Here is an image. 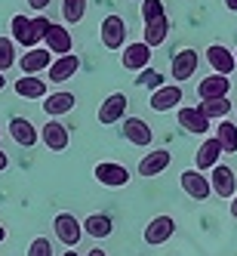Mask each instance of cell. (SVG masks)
<instances>
[{
    "label": "cell",
    "instance_id": "obj_1",
    "mask_svg": "<svg viewBox=\"0 0 237 256\" xmlns=\"http://www.w3.org/2000/svg\"><path fill=\"white\" fill-rule=\"evenodd\" d=\"M142 22H145V46H160L170 34V16L163 10V0H142Z\"/></svg>",
    "mask_w": 237,
    "mask_h": 256
},
{
    "label": "cell",
    "instance_id": "obj_2",
    "mask_svg": "<svg viewBox=\"0 0 237 256\" xmlns=\"http://www.w3.org/2000/svg\"><path fill=\"white\" fill-rule=\"evenodd\" d=\"M9 28H12V38H9L12 44H22V46L34 50V46H40L43 34L49 28V19L46 16H34V19H28V16H12Z\"/></svg>",
    "mask_w": 237,
    "mask_h": 256
},
{
    "label": "cell",
    "instance_id": "obj_3",
    "mask_svg": "<svg viewBox=\"0 0 237 256\" xmlns=\"http://www.w3.org/2000/svg\"><path fill=\"white\" fill-rule=\"evenodd\" d=\"M52 228H56V238L68 250H74L80 244V238H83V226H80V219L74 213H59L52 219Z\"/></svg>",
    "mask_w": 237,
    "mask_h": 256
},
{
    "label": "cell",
    "instance_id": "obj_4",
    "mask_svg": "<svg viewBox=\"0 0 237 256\" xmlns=\"http://www.w3.org/2000/svg\"><path fill=\"white\" fill-rule=\"evenodd\" d=\"M93 176L99 186H108V188H123L126 182H130V170L123 167L117 160H102L93 167Z\"/></svg>",
    "mask_w": 237,
    "mask_h": 256
},
{
    "label": "cell",
    "instance_id": "obj_5",
    "mask_svg": "<svg viewBox=\"0 0 237 256\" xmlns=\"http://www.w3.org/2000/svg\"><path fill=\"white\" fill-rule=\"evenodd\" d=\"M126 22H123V16H105V22H102V28H99V34H102V44L108 46V50H123L126 46Z\"/></svg>",
    "mask_w": 237,
    "mask_h": 256
},
{
    "label": "cell",
    "instance_id": "obj_6",
    "mask_svg": "<svg viewBox=\"0 0 237 256\" xmlns=\"http://www.w3.org/2000/svg\"><path fill=\"white\" fill-rule=\"evenodd\" d=\"M173 234H176V219H173V216H154L151 222L145 226V232H142L145 244H151V247L167 244Z\"/></svg>",
    "mask_w": 237,
    "mask_h": 256
},
{
    "label": "cell",
    "instance_id": "obj_7",
    "mask_svg": "<svg viewBox=\"0 0 237 256\" xmlns=\"http://www.w3.org/2000/svg\"><path fill=\"white\" fill-rule=\"evenodd\" d=\"M207 179H210L213 194H219V198H234L237 194V176H234L231 167H225V164H216Z\"/></svg>",
    "mask_w": 237,
    "mask_h": 256
},
{
    "label": "cell",
    "instance_id": "obj_8",
    "mask_svg": "<svg viewBox=\"0 0 237 256\" xmlns=\"http://www.w3.org/2000/svg\"><path fill=\"white\" fill-rule=\"evenodd\" d=\"M43 44H46V50L52 52V56H68L71 52V46H74V38H71V31L65 28V25H56V22H49V28H46V34H43Z\"/></svg>",
    "mask_w": 237,
    "mask_h": 256
},
{
    "label": "cell",
    "instance_id": "obj_9",
    "mask_svg": "<svg viewBox=\"0 0 237 256\" xmlns=\"http://www.w3.org/2000/svg\"><path fill=\"white\" fill-rule=\"evenodd\" d=\"M207 62L213 65V74H222V78H231V71L237 68L234 52H231L225 44H213V46H207Z\"/></svg>",
    "mask_w": 237,
    "mask_h": 256
},
{
    "label": "cell",
    "instance_id": "obj_10",
    "mask_svg": "<svg viewBox=\"0 0 237 256\" xmlns=\"http://www.w3.org/2000/svg\"><path fill=\"white\" fill-rule=\"evenodd\" d=\"M179 182H182V192H185L188 198H194V200H210V194H213L210 179H207L204 173H197L194 167L182 173V176H179Z\"/></svg>",
    "mask_w": 237,
    "mask_h": 256
},
{
    "label": "cell",
    "instance_id": "obj_11",
    "mask_svg": "<svg viewBox=\"0 0 237 256\" xmlns=\"http://www.w3.org/2000/svg\"><path fill=\"white\" fill-rule=\"evenodd\" d=\"M126 105H130V99H126L123 93H111V96L99 105V124H105V126L120 124L126 118Z\"/></svg>",
    "mask_w": 237,
    "mask_h": 256
},
{
    "label": "cell",
    "instance_id": "obj_12",
    "mask_svg": "<svg viewBox=\"0 0 237 256\" xmlns=\"http://www.w3.org/2000/svg\"><path fill=\"white\" fill-rule=\"evenodd\" d=\"M148 62H151V46H145L142 40L126 44L123 52H120V65L126 71H145V68H148Z\"/></svg>",
    "mask_w": 237,
    "mask_h": 256
},
{
    "label": "cell",
    "instance_id": "obj_13",
    "mask_svg": "<svg viewBox=\"0 0 237 256\" xmlns=\"http://www.w3.org/2000/svg\"><path fill=\"white\" fill-rule=\"evenodd\" d=\"M15 62H19V68H22L25 78H34V74H40L43 68L52 65V52H49L46 46H34V50L25 52L22 59H15Z\"/></svg>",
    "mask_w": 237,
    "mask_h": 256
},
{
    "label": "cell",
    "instance_id": "obj_14",
    "mask_svg": "<svg viewBox=\"0 0 237 256\" xmlns=\"http://www.w3.org/2000/svg\"><path fill=\"white\" fill-rule=\"evenodd\" d=\"M120 124H123V139H126V142L139 145V148H148V145H151L154 130H151V126L145 124L142 118H123Z\"/></svg>",
    "mask_w": 237,
    "mask_h": 256
},
{
    "label": "cell",
    "instance_id": "obj_15",
    "mask_svg": "<svg viewBox=\"0 0 237 256\" xmlns=\"http://www.w3.org/2000/svg\"><path fill=\"white\" fill-rule=\"evenodd\" d=\"M219 158H222V145H219L216 136H210V139L200 142V148L194 152V170H197V173L213 170L216 164H219Z\"/></svg>",
    "mask_w": 237,
    "mask_h": 256
},
{
    "label": "cell",
    "instance_id": "obj_16",
    "mask_svg": "<svg viewBox=\"0 0 237 256\" xmlns=\"http://www.w3.org/2000/svg\"><path fill=\"white\" fill-rule=\"evenodd\" d=\"M231 93V80L222 78V74H210L197 84V96L204 99V102H213V99H228Z\"/></svg>",
    "mask_w": 237,
    "mask_h": 256
},
{
    "label": "cell",
    "instance_id": "obj_17",
    "mask_svg": "<svg viewBox=\"0 0 237 256\" xmlns=\"http://www.w3.org/2000/svg\"><path fill=\"white\" fill-rule=\"evenodd\" d=\"M40 139L49 152H65L68 148V142H71V133H68V126L62 120H46V126L40 130Z\"/></svg>",
    "mask_w": 237,
    "mask_h": 256
},
{
    "label": "cell",
    "instance_id": "obj_18",
    "mask_svg": "<svg viewBox=\"0 0 237 256\" xmlns=\"http://www.w3.org/2000/svg\"><path fill=\"white\" fill-rule=\"evenodd\" d=\"M197 50H179L176 56H173V80L182 84V80H188L197 74Z\"/></svg>",
    "mask_w": 237,
    "mask_h": 256
},
{
    "label": "cell",
    "instance_id": "obj_19",
    "mask_svg": "<svg viewBox=\"0 0 237 256\" xmlns=\"http://www.w3.org/2000/svg\"><path fill=\"white\" fill-rule=\"evenodd\" d=\"M170 160H173V154L167 148H154V152H148V154L139 160V176H145V179L160 176L163 170L170 167Z\"/></svg>",
    "mask_w": 237,
    "mask_h": 256
},
{
    "label": "cell",
    "instance_id": "obj_20",
    "mask_svg": "<svg viewBox=\"0 0 237 256\" xmlns=\"http://www.w3.org/2000/svg\"><path fill=\"white\" fill-rule=\"evenodd\" d=\"M182 102V86L179 84H163L160 90H154L151 93V108L154 112H173V108H179Z\"/></svg>",
    "mask_w": 237,
    "mask_h": 256
},
{
    "label": "cell",
    "instance_id": "obj_21",
    "mask_svg": "<svg viewBox=\"0 0 237 256\" xmlns=\"http://www.w3.org/2000/svg\"><path fill=\"white\" fill-rule=\"evenodd\" d=\"M9 136L15 139V145H22V148H34L37 139H40L37 126H34L28 118H12L9 120Z\"/></svg>",
    "mask_w": 237,
    "mask_h": 256
},
{
    "label": "cell",
    "instance_id": "obj_22",
    "mask_svg": "<svg viewBox=\"0 0 237 256\" xmlns=\"http://www.w3.org/2000/svg\"><path fill=\"white\" fill-rule=\"evenodd\" d=\"M77 68H80V59L77 56H59V59H52V65H49V80L52 84H65V80H71L77 74Z\"/></svg>",
    "mask_w": 237,
    "mask_h": 256
},
{
    "label": "cell",
    "instance_id": "obj_23",
    "mask_svg": "<svg viewBox=\"0 0 237 256\" xmlns=\"http://www.w3.org/2000/svg\"><path fill=\"white\" fill-rule=\"evenodd\" d=\"M74 102H77L74 93H49V99L43 102V112H46L49 120H56L68 112H74Z\"/></svg>",
    "mask_w": 237,
    "mask_h": 256
},
{
    "label": "cell",
    "instance_id": "obj_24",
    "mask_svg": "<svg viewBox=\"0 0 237 256\" xmlns=\"http://www.w3.org/2000/svg\"><path fill=\"white\" fill-rule=\"evenodd\" d=\"M179 126L188 130V133H197V136L210 133V120L200 114L197 108H179Z\"/></svg>",
    "mask_w": 237,
    "mask_h": 256
},
{
    "label": "cell",
    "instance_id": "obj_25",
    "mask_svg": "<svg viewBox=\"0 0 237 256\" xmlns=\"http://www.w3.org/2000/svg\"><path fill=\"white\" fill-rule=\"evenodd\" d=\"M80 226H83V234H89V238H99V241L114 232L111 216H105V213H93V216H86Z\"/></svg>",
    "mask_w": 237,
    "mask_h": 256
},
{
    "label": "cell",
    "instance_id": "obj_26",
    "mask_svg": "<svg viewBox=\"0 0 237 256\" xmlns=\"http://www.w3.org/2000/svg\"><path fill=\"white\" fill-rule=\"evenodd\" d=\"M15 93L22 99H46V80L43 78H19L15 80Z\"/></svg>",
    "mask_w": 237,
    "mask_h": 256
},
{
    "label": "cell",
    "instance_id": "obj_27",
    "mask_svg": "<svg viewBox=\"0 0 237 256\" xmlns=\"http://www.w3.org/2000/svg\"><path fill=\"white\" fill-rule=\"evenodd\" d=\"M216 139H219V145H222L225 154H237V124H231V120H219V126H216Z\"/></svg>",
    "mask_w": 237,
    "mask_h": 256
},
{
    "label": "cell",
    "instance_id": "obj_28",
    "mask_svg": "<svg viewBox=\"0 0 237 256\" xmlns=\"http://www.w3.org/2000/svg\"><path fill=\"white\" fill-rule=\"evenodd\" d=\"M197 112L204 114L210 124L213 120H228V114H231V102L228 99H213V102H200L197 105Z\"/></svg>",
    "mask_w": 237,
    "mask_h": 256
},
{
    "label": "cell",
    "instance_id": "obj_29",
    "mask_svg": "<svg viewBox=\"0 0 237 256\" xmlns=\"http://www.w3.org/2000/svg\"><path fill=\"white\" fill-rule=\"evenodd\" d=\"M86 12V0H62V19L68 25H77Z\"/></svg>",
    "mask_w": 237,
    "mask_h": 256
},
{
    "label": "cell",
    "instance_id": "obj_30",
    "mask_svg": "<svg viewBox=\"0 0 237 256\" xmlns=\"http://www.w3.org/2000/svg\"><path fill=\"white\" fill-rule=\"evenodd\" d=\"M15 65V44L9 38H0V74Z\"/></svg>",
    "mask_w": 237,
    "mask_h": 256
},
{
    "label": "cell",
    "instance_id": "obj_31",
    "mask_svg": "<svg viewBox=\"0 0 237 256\" xmlns=\"http://www.w3.org/2000/svg\"><path fill=\"white\" fill-rule=\"evenodd\" d=\"M136 86H148V90H160L163 86V74L154 68H145L139 71V78H136Z\"/></svg>",
    "mask_w": 237,
    "mask_h": 256
},
{
    "label": "cell",
    "instance_id": "obj_32",
    "mask_svg": "<svg viewBox=\"0 0 237 256\" xmlns=\"http://www.w3.org/2000/svg\"><path fill=\"white\" fill-rule=\"evenodd\" d=\"M28 256H52V244H49V238H34L31 247H28Z\"/></svg>",
    "mask_w": 237,
    "mask_h": 256
},
{
    "label": "cell",
    "instance_id": "obj_33",
    "mask_svg": "<svg viewBox=\"0 0 237 256\" xmlns=\"http://www.w3.org/2000/svg\"><path fill=\"white\" fill-rule=\"evenodd\" d=\"M28 6L40 12V10H46V6H49V0H28Z\"/></svg>",
    "mask_w": 237,
    "mask_h": 256
},
{
    "label": "cell",
    "instance_id": "obj_34",
    "mask_svg": "<svg viewBox=\"0 0 237 256\" xmlns=\"http://www.w3.org/2000/svg\"><path fill=\"white\" fill-rule=\"evenodd\" d=\"M6 167H9V158H6V152H3V148H0V173H3Z\"/></svg>",
    "mask_w": 237,
    "mask_h": 256
},
{
    "label": "cell",
    "instance_id": "obj_35",
    "mask_svg": "<svg viewBox=\"0 0 237 256\" xmlns=\"http://www.w3.org/2000/svg\"><path fill=\"white\" fill-rule=\"evenodd\" d=\"M225 6H228L231 12H237V0H225Z\"/></svg>",
    "mask_w": 237,
    "mask_h": 256
},
{
    "label": "cell",
    "instance_id": "obj_36",
    "mask_svg": "<svg viewBox=\"0 0 237 256\" xmlns=\"http://www.w3.org/2000/svg\"><path fill=\"white\" fill-rule=\"evenodd\" d=\"M86 256H108V253H105V250H99V247H96V250H89V253H86Z\"/></svg>",
    "mask_w": 237,
    "mask_h": 256
},
{
    "label": "cell",
    "instance_id": "obj_37",
    "mask_svg": "<svg viewBox=\"0 0 237 256\" xmlns=\"http://www.w3.org/2000/svg\"><path fill=\"white\" fill-rule=\"evenodd\" d=\"M231 216L237 219V194H234V200H231Z\"/></svg>",
    "mask_w": 237,
    "mask_h": 256
},
{
    "label": "cell",
    "instance_id": "obj_38",
    "mask_svg": "<svg viewBox=\"0 0 237 256\" xmlns=\"http://www.w3.org/2000/svg\"><path fill=\"white\" fill-rule=\"evenodd\" d=\"M3 241H6V228H3V226H0V244H3Z\"/></svg>",
    "mask_w": 237,
    "mask_h": 256
},
{
    "label": "cell",
    "instance_id": "obj_39",
    "mask_svg": "<svg viewBox=\"0 0 237 256\" xmlns=\"http://www.w3.org/2000/svg\"><path fill=\"white\" fill-rule=\"evenodd\" d=\"M62 256H80V253H77V250H65Z\"/></svg>",
    "mask_w": 237,
    "mask_h": 256
},
{
    "label": "cell",
    "instance_id": "obj_40",
    "mask_svg": "<svg viewBox=\"0 0 237 256\" xmlns=\"http://www.w3.org/2000/svg\"><path fill=\"white\" fill-rule=\"evenodd\" d=\"M3 86H6V78H3V74H0V90H3Z\"/></svg>",
    "mask_w": 237,
    "mask_h": 256
},
{
    "label": "cell",
    "instance_id": "obj_41",
    "mask_svg": "<svg viewBox=\"0 0 237 256\" xmlns=\"http://www.w3.org/2000/svg\"><path fill=\"white\" fill-rule=\"evenodd\" d=\"M234 59H237V52H234Z\"/></svg>",
    "mask_w": 237,
    "mask_h": 256
}]
</instances>
